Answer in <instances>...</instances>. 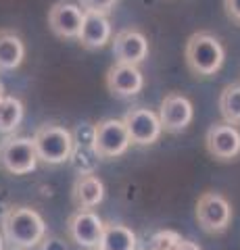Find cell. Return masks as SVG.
I'll return each mask as SVG.
<instances>
[{"label":"cell","mask_w":240,"mask_h":250,"mask_svg":"<svg viewBox=\"0 0 240 250\" xmlns=\"http://www.w3.org/2000/svg\"><path fill=\"white\" fill-rule=\"evenodd\" d=\"M2 238L15 250L36 248L46 236V223L42 215L32 207H9L2 215Z\"/></svg>","instance_id":"1"},{"label":"cell","mask_w":240,"mask_h":250,"mask_svg":"<svg viewBox=\"0 0 240 250\" xmlns=\"http://www.w3.org/2000/svg\"><path fill=\"white\" fill-rule=\"evenodd\" d=\"M186 65L196 75H215L223 65L226 50L221 42L209 31H196L186 42Z\"/></svg>","instance_id":"2"},{"label":"cell","mask_w":240,"mask_h":250,"mask_svg":"<svg viewBox=\"0 0 240 250\" xmlns=\"http://www.w3.org/2000/svg\"><path fill=\"white\" fill-rule=\"evenodd\" d=\"M34 144L38 150V159L46 165H61L73 154V134L63 125H40L34 134Z\"/></svg>","instance_id":"3"},{"label":"cell","mask_w":240,"mask_h":250,"mask_svg":"<svg viewBox=\"0 0 240 250\" xmlns=\"http://www.w3.org/2000/svg\"><path fill=\"white\" fill-rule=\"evenodd\" d=\"M38 150L34 138L6 136L0 142V169L11 175H27L38 167Z\"/></svg>","instance_id":"4"},{"label":"cell","mask_w":240,"mask_h":250,"mask_svg":"<svg viewBox=\"0 0 240 250\" xmlns=\"http://www.w3.org/2000/svg\"><path fill=\"white\" fill-rule=\"evenodd\" d=\"M131 144L123 119H103L94 123V150L98 159L121 156Z\"/></svg>","instance_id":"5"},{"label":"cell","mask_w":240,"mask_h":250,"mask_svg":"<svg viewBox=\"0 0 240 250\" xmlns=\"http://www.w3.org/2000/svg\"><path fill=\"white\" fill-rule=\"evenodd\" d=\"M196 221L207 233H223L232 221L230 202L218 192H205L196 200Z\"/></svg>","instance_id":"6"},{"label":"cell","mask_w":240,"mask_h":250,"mask_svg":"<svg viewBox=\"0 0 240 250\" xmlns=\"http://www.w3.org/2000/svg\"><path fill=\"white\" fill-rule=\"evenodd\" d=\"M105 221L94 210L77 208L67 221V233L71 242H75L80 248L86 250H98V244L105 233Z\"/></svg>","instance_id":"7"},{"label":"cell","mask_w":240,"mask_h":250,"mask_svg":"<svg viewBox=\"0 0 240 250\" xmlns=\"http://www.w3.org/2000/svg\"><path fill=\"white\" fill-rule=\"evenodd\" d=\"M123 123L128 127V134L131 144L138 146H149L154 144L163 131V125H161V119L157 113H153L151 108H130V111L123 115Z\"/></svg>","instance_id":"8"},{"label":"cell","mask_w":240,"mask_h":250,"mask_svg":"<svg viewBox=\"0 0 240 250\" xmlns=\"http://www.w3.org/2000/svg\"><path fill=\"white\" fill-rule=\"evenodd\" d=\"M192 117H195V108H192V103L184 94L172 92L161 100L159 119L167 134H180V131H184L192 123Z\"/></svg>","instance_id":"9"},{"label":"cell","mask_w":240,"mask_h":250,"mask_svg":"<svg viewBox=\"0 0 240 250\" xmlns=\"http://www.w3.org/2000/svg\"><path fill=\"white\" fill-rule=\"evenodd\" d=\"M207 152L218 161H232L240 154V131L232 123H215L205 136Z\"/></svg>","instance_id":"10"},{"label":"cell","mask_w":240,"mask_h":250,"mask_svg":"<svg viewBox=\"0 0 240 250\" xmlns=\"http://www.w3.org/2000/svg\"><path fill=\"white\" fill-rule=\"evenodd\" d=\"M84 17L86 13L82 6L67 2V0H59L48 11V25L52 34L59 38H80Z\"/></svg>","instance_id":"11"},{"label":"cell","mask_w":240,"mask_h":250,"mask_svg":"<svg viewBox=\"0 0 240 250\" xmlns=\"http://www.w3.org/2000/svg\"><path fill=\"white\" fill-rule=\"evenodd\" d=\"M113 54L117 62L138 67L149 57V40H146L142 31H138L134 27L121 29L113 40Z\"/></svg>","instance_id":"12"},{"label":"cell","mask_w":240,"mask_h":250,"mask_svg":"<svg viewBox=\"0 0 240 250\" xmlns=\"http://www.w3.org/2000/svg\"><path fill=\"white\" fill-rule=\"evenodd\" d=\"M144 85L142 71L136 65H123V62H115V65L107 71V88L113 96L130 98L136 96Z\"/></svg>","instance_id":"13"},{"label":"cell","mask_w":240,"mask_h":250,"mask_svg":"<svg viewBox=\"0 0 240 250\" xmlns=\"http://www.w3.org/2000/svg\"><path fill=\"white\" fill-rule=\"evenodd\" d=\"M77 40L88 50H98L103 46H107V42L111 40V23L107 19V15L86 13Z\"/></svg>","instance_id":"14"},{"label":"cell","mask_w":240,"mask_h":250,"mask_svg":"<svg viewBox=\"0 0 240 250\" xmlns=\"http://www.w3.org/2000/svg\"><path fill=\"white\" fill-rule=\"evenodd\" d=\"M73 202L77 208H88L92 210L98 207L105 198V184L100 182V177L94 173H84L77 175L75 184H73Z\"/></svg>","instance_id":"15"},{"label":"cell","mask_w":240,"mask_h":250,"mask_svg":"<svg viewBox=\"0 0 240 250\" xmlns=\"http://www.w3.org/2000/svg\"><path fill=\"white\" fill-rule=\"evenodd\" d=\"M23 57H25V46L23 40L11 29H0V71H13L17 69Z\"/></svg>","instance_id":"16"},{"label":"cell","mask_w":240,"mask_h":250,"mask_svg":"<svg viewBox=\"0 0 240 250\" xmlns=\"http://www.w3.org/2000/svg\"><path fill=\"white\" fill-rule=\"evenodd\" d=\"M136 233L121 223H107L98 250H136Z\"/></svg>","instance_id":"17"},{"label":"cell","mask_w":240,"mask_h":250,"mask_svg":"<svg viewBox=\"0 0 240 250\" xmlns=\"http://www.w3.org/2000/svg\"><path fill=\"white\" fill-rule=\"evenodd\" d=\"M23 121V103L15 96L0 98V134H11Z\"/></svg>","instance_id":"18"},{"label":"cell","mask_w":240,"mask_h":250,"mask_svg":"<svg viewBox=\"0 0 240 250\" xmlns=\"http://www.w3.org/2000/svg\"><path fill=\"white\" fill-rule=\"evenodd\" d=\"M219 113L226 123H240V83L226 85L219 94Z\"/></svg>","instance_id":"19"},{"label":"cell","mask_w":240,"mask_h":250,"mask_svg":"<svg viewBox=\"0 0 240 250\" xmlns=\"http://www.w3.org/2000/svg\"><path fill=\"white\" fill-rule=\"evenodd\" d=\"M182 242V236L175 231H157L154 236L151 238V248L149 250H175L177 244Z\"/></svg>","instance_id":"20"},{"label":"cell","mask_w":240,"mask_h":250,"mask_svg":"<svg viewBox=\"0 0 240 250\" xmlns=\"http://www.w3.org/2000/svg\"><path fill=\"white\" fill-rule=\"evenodd\" d=\"M115 4H117V0H80L84 13H98V15L111 13Z\"/></svg>","instance_id":"21"},{"label":"cell","mask_w":240,"mask_h":250,"mask_svg":"<svg viewBox=\"0 0 240 250\" xmlns=\"http://www.w3.org/2000/svg\"><path fill=\"white\" fill-rule=\"evenodd\" d=\"M223 6H226L228 17L240 23V0H223Z\"/></svg>","instance_id":"22"},{"label":"cell","mask_w":240,"mask_h":250,"mask_svg":"<svg viewBox=\"0 0 240 250\" xmlns=\"http://www.w3.org/2000/svg\"><path fill=\"white\" fill-rule=\"evenodd\" d=\"M42 250H67V246H65V242H63V240L50 238V240H46V242H44Z\"/></svg>","instance_id":"23"},{"label":"cell","mask_w":240,"mask_h":250,"mask_svg":"<svg viewBox=\"0 0 240 250\" xmlns=\"http://www.w3.org/2000/svg\"><path fill=\"white\" fill-rule=\"evenodd\" d=\"M175 250H200V246L195 244V242H190V240H182Z\"/></svg>","instance_id":"24"},{"label":"cell","mask_w":240,"mask_h":250,"mask_svg":"<svg viewBox=\"0 0 240 250\" xmlns=\"http://www.w3.org/2000/svg\"><path fill=\"white\" fill-rule=\"evenodd\" d=\"M0 250H4V238H2V233H0Z\"/></svg>","instance_id":"25"},{"label":"cell","mask_w":240,"mask_h":250,"mask_svg":"<svg viewBox=\"0 0 240 250\" xmlns=\"http://www.w3.org/2000/svg\"><path fill=\"white\" fill-rule=\"evenodd\" d=\"M4 96V85H2V82H0V98Z\"/></svg>","instance_id":"26"},{"label":"cell","mask_w":240,"mask_h":250,"mask_svg":"<svg viewBox=\"0 0 240 250\" xmlns=\"http://www.w3.org/2000/svg\"><path fill=\"white\" fill-rule=\"evenodd\" d=\"M146 250H149V248H146Z\"/></svg>","instance_id":"27"}]
</instances>
